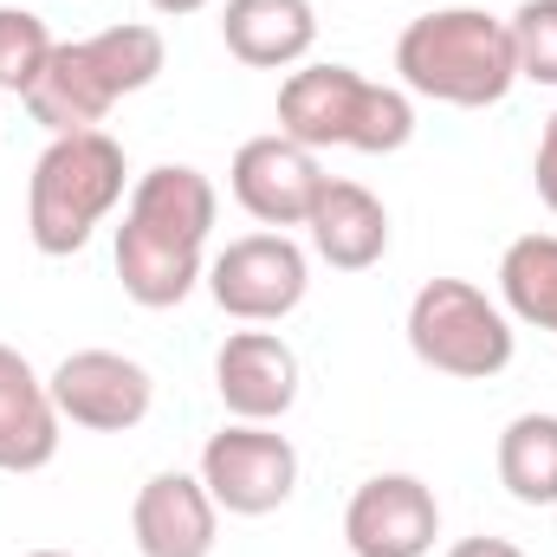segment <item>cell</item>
Segmentation results:
<instances>
[{
	"mask_svg": "<svg viewBox=\"0 0 557 557\" xmlns=\"http://www.w3.org/2000/svg\"><path fill=\"white\" fill-rule=\"evenodd\" d=\"M532 175H539L545 208L557 214V111H552V124H545V137H539V162H532Z\"/></svg>",
	"mask_w": 557,
	"mask_h": 557,
	"instance_id": "21",
	"label": "cell"
},
{
	"mask_svg": "<svg viewBox=\"0 0 557 557\" xmlns=\"http://www.w3.org/2000/svg\"><path fill=\"white\" fill-rule=\"evenodd\" d=\"M506 26H512V52H519V78L557 85V0H525Z\"/></svg>",
	"mask_w": 557,
	"mask_h": 557,
	"instance_id": "20",
	"label": "cell"
},
{
	"mask_svg": "<svg viewBox=\"0 0 557 557\" xmlns=\"http://www.w3.org/2000/svg\"><path fill=\"white\" fill-rule=\"evenodd\" d=\"M46 389H52L59 421L91 428V434H124V428H137V421L149 416V403H156L149 370H143L137 357H124V350H72V357L46 376Z\"/></svg>",
	"mask_w": 557,
	"mask_h": 557,
	"instance_id": "9",
	"label": "cell"
},
{
	"mask_svg": "<svg viewBox=\"0 0 557 557\" xmlns=\"http://www.w3.org/2000/svg\"><path fill=\"white\" fill-rule=\"evenodd\" d=\"M162 59H169V52H162V33L143 26V20L104 26V33H91V39H72V46H52L39 85L26 91V111H33V124H46L52 137H65V131H98L117 98H131V91H143V85L162 78Z\"/></svg>",
	"mask_w": 557,
	"mask_h": 557,
	"instance_id": "3",
	"label": "cell"
},
{
	"mask_svg": "<svg viewBox=\"0 0 557 557\" xmlns=\"http://www.w3.org/2000/svg\"><path fill=\"white\" fill-rule=\"evenodd\" d=\"M124 143L104 131H65L39 149L26 182V234L46 260H65L124 201Z\"/></svg>",
	"mask_w": 557,
	"mask_h": 557,
	"instance_id": "5",
	"label": "cell"
},
{
	"mask_svg": "<svg viewBox=\"0 0 557 557\" xmlns=\"http://www.w3.org/2000/svg\"><path fill=\"white\" fill-rule=\"evenodd\" d=\"M499 298L512 318L557 331V234H525L499 260Z\"/></svg>",
	"mask_w": 557,
	"mask_h": 557,
	"instance_id": "18",
	"label": "cell"
},
{
	"mask_svg": "<svg viewBox=\"0 0 557 557\" xmlns=\"http://www.w3.org/2000/svg\"><path fill=\"white\" fill-rule=\"evenodd\" d=\"M227 182H234V201H240L260 227H305L311 208H318L324 169H318V149H305V143L253 137V143H240Z\"/></svg>",
	"mask_w": 557,
	"mask_h": 557,
	"instance_id": "11",
	"label": "cell"
},
{
	"mask_svg": "<svg viewBox=\"0 0 557 557\" xmlns=\"http://www.w3.org/2000/svg\"><path fill=\"white\" fill-rule=\"evenodd\" d=\"M214 525L221 506L195 473H156L143 480L131 506V532L143 557H214Z\"/></svg>",
	"mask_w": 557,
	"mask_h": 557,
	"instance_id": "13",
	"label": "cell"
},
{
	"mask_svg": "<svg viewBox=\"0 0 557 557\" xmlns=\"http://www.w3.org/2000/svg\"><path fill=\"white\" fill-rule=\"evenodd\" d=\"M305 227H311L318 260L337 267V273H363V267H376V260L389 253V208H383L363 182H337V175H324L318 208H311Z\"/></svg>",
	"mask_w": 557,
	"mask_h": 557,
	"instance_id": "14",
	"label": "cell"
},
{
	"mask_svg": "<svg viewBox=\"0 0 557 557\" xmlns=\"http://www.w3.org/2000/svg\"><path fill=\"white\" fill-rule=\"evenodd\" d=\"M499 486L519 506H557V416H519L499 434Z\"/></svg>",
	"mask_w": 557,
	"mask_h": 557,
	"instance_id": "17",
	"label": "cell"
},
{
	"mask_svg": "<svg viewBox=\"0 0 557 557\" xmlns=\"http://www.w3.org/2000/svg\"><path fill=\"white\" fill-rule=\"evenodd\" d=\"M221 39L240 65L285 72L318 46V13H311V0H227Z\"/></svg>",
	"mask_w": 557,
	"mask_h": 557,
	"instance_id": "16",
	"label": "cell"
},
{
	"mask_svg": "<svg viewBox=\"0 0 557 557\" xmlns=\"http://www.w3.org/2000/svg\"><path fill=\"white\" fill-rule=\"evenodd\" d=\"M214 389L234 421H278L298 403V357L273 331H234L214 357Z\"/></svg>",
	"mask_w": 557,
	"mask_h": 557,
	"instance_id": "12",
	"label": "cell"
},
{
	"mask_svg": "<svg viewBox=\"0 0 557 557\" xmlns=\"http://www.w3.org/2000/svg\"><path fill=\"white\" fill-rule=\"evenodd\" d=\"M409 350L441 376L486 383L512 363V318L467 278H428L409 305Z\"/></svg>",
	"mask_w": 557,
	"mask_h": 557,
	"instance_id": "6",
	"label": "cell"
},
{
	"mask_svg": "<svg viewBox=\"0 0 557 557\" xmlns=\"http://www.w3.org/2000/svg\"><path fill=\"white\" fill-rule=\"evenodd\" d=\"M396 72L416 98L454 104V111H486L519 85V52L512 26L493 20L486 7H441L409 20L396 39Z\"/></svg>",
	"mask_w": 557,
	"mask_h": 557,
	"instance_id": "2",
	"label": "cell"
},
{
	"mask_svg": "<svg viewBox=\"0 0 557 557\" xmlns=\"http://www.w3.org/2000/svg\"><path fill=\"white\" fill-rule=\"evenodd\" d=\"M26 557H72V552H26Z\"/></svg>",
	"mask_w": 557,
	"mask_h": 557,
	"instance_id": "24",
	"label": "cell"
},
{
	"mask_svg": "<svg viewBox=\"0 0 557 557\" xmlns=\"http://www.w3.org/2000/svg\"><path fill=\"white\" fill-rule=\"evenodd\" d=\"M214 182L188 162H162L137 175L124 227H117V278L124 298L143 311H169L195 292V278H208L201 253L214 234Z\"/></svg>",
	"mask_w": 557,
	"mask_h": 557,
	"instance_id": "1",
	"label": "cell"
},
{
	"mask_svg": "<svg viewBox=\"0 0 557 557\" xmlns=\"http://www.w3.org/2000/svg\"><path fill=\"white\" fill-rule=\"evenodd\" d=\"M59 454V409L46 376L0 344V473H39Z\"/></svg>",
	"mask_w": 557,
	"mask_h": 557,
	"instance_id": "15",
	"label": "cell"
},
{
	"mask_svg": "<svg viewBox=\"0 0 557 557\" xmlns=\"http://www.w3.org/2000/svg\"><path fill=\"white\" fill-rule=\"evenodd\" d=\"M311 285L305 267V247L285 240V234H247V240H227V253L208 267V292L227 318L240 324H278L285 311H298Z\"/></svg>",
	"mask_w": 557,
	"mask_h": 557,
	"instance_id": "8",
	"label": "cell"
},
{
	"mask_svg": "<svg viewBox=\"0 0 557 557\" xmlns=\"http://www.w3.org/2000/svg\"><path fill=\"white\" fill-rule=\"evenodd\" d=\"M52 46H59V39L46 33L39 13H26V7H0V91L26 98V91L39 85Z\"/></svg>",
	"mask_w": 557,
	"mask_h": 557,
	"instance_id": "19",
	"label": "cell"
},
{
	"mask_svg": "<svg viewBox=\"0 0 557 557\" xmlns=\"http://www.w3.org/2000/svg\"><path fill=\"white\" fill-rule=\"evenodd\" d=\"M149 7H156V13H169V20H182V13H201L208 0H149Z\"/></svg>",
	"mask_w": 557,
	"mask_h": 557,
	"instance_id": "23",
	"label": "cell"
},
{
	"mask_svg": "<svg viewBox=\"0 0 557 557\" xmlns=\"http://www.w3.org/2000/svg\"><path fill=\"white\" fill-rule=\"evenodd\" d=\"M447 557H525L512 539H460Z\"/></svg>",
	"mask_w": 557,
	"mask_h": 557,
	"instance_id": "22",
	"label": "cell"
},
{
	"mask_svg": "<svg viewBox=\"0 0 557 557\" xmlns=\"http://www.w3.org/2000/svg\"><path fill=\"white\" fill-rule=\"evenodd\" d=\"M344 539L357 557H428L441 539L434 486L416 473H376L344 506Z\"/></svg>",
	"mask_w": 557,
	"mask_h": 557,
	"instance_id": "10",
	"label": "cell"
},
{
	"mask_svg": "<svg viewBox=\"0 0 557 557\" xmlns=\"http://www.w3.org/2000/svg\"><path fill=\"white\" fill-rule=\"evenodd\" d=\"M278 137L305 149L389 156L416 137V104L396 85H370L357 65H305L278 85Z\"/></svg>",
	"mask_w": 557,
	"mask_h": 557,
	"instance_id": "4",
	"label": "cell"
},
{
	"mask_svg": "<svg viewBox=\"0 0 557 557\" xmlns=\"http://www.w3.org/2000/svg\"><path fill=\"white\" fill-rule=\"evenodd\" d=\"M201 486L214 493L221 512L267 519L298 486V447L285 434H273L267 421H234V428L208 434V447H201Z\"/></svg>",
	"mask_w": 557,
	"mask_h": 557,
	"instance_id": "7",
	"label": "cell"
}]
</instances>
